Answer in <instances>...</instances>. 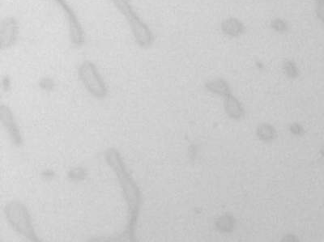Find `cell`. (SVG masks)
Masks as SVG:
<instances>
[{
    "instance_id": "3957f363",
    "label": "cell",
    "mask_w": 324,
    "mask_h": 242,
    "mask_svg": "<svg viewBox=\"0 0 324 242\" xmlns=\"http://www.w3.org/2000/svg\"><path fill=\"white\" fill-rule=\"evenodd\" d=\"M7 216L13 227L21 234L34 240V233L26 209L20 203H13L7 208Z\"/></svg>"
},
{
    "instance_id": "ba28073f",
    "label": "cell",
    "mask_w": 324,
    "mask_h": 242,
    "mask_svg": "<svg viewBox=\"0 0 324 242\" xmlns=\"http://www.w3.org/2000/svg\"><path fill=\"white\" fill-rule=\"evenodd\" d=\"M322 154L324 155V149H323V151H322Z\"/></svg>"
},
{
    "instance_id": "5b68a950",
    "label": "cell",
    "mask_w": 324,
    "mask_h": 242,
    "mask_svg": "<svg viewBox=\"0 0 324 242\" xmlns=\"http://www.w3.org/2000/svg\"><path fill=\"white\" fill-rule=\"evenodd\" d=\"M222 30L226 35L239 37L244 33L245 26L239 19L229 18L222 22Z\"/></svg>"
},
{
    "instance_id": "277c9868",
    "label": "cell",
    "mask_w": 324,
    "mask_h": 242,
    "mask_svg": "<svg viewBox=\"0 0 324 242\" xmlns=\"http://www.w3.org/2000/svg\"><path fill=\"white\" fill-rule=\"evenodd\" d=\"M19 26L13 17H6L0 25V45L3 49L14 46L18 38Z\"/></svg>"
},
{
    "instance_id": "52a82bcc",
    "label": "cell",
    "mask_w": 324,
    "mask_h": 242,
    "mask_svg": "<svg viewBox=\"0 0 324 242\" xmlns=\"http://www.w3.org/2000/svg\"><path fill=\"white\" fill-rule=\"evenodd\" d=\"M284 70L286 71L287 75L290 76V77H295L297 75V67L295 66L294 63L291 61L287 62L284 64Z\"/></svg>"
},
{
    "instance_id": "7a4b0ae2",
    "label": "cell",
    "mask_w": 324,
    "mask_h": 242,
    "mask_svg": "<svg viewBox=\"0 0 324 242\" xmlns=\"http://www.w3.org/2000/svg\"><path fill=\"white\" fill-rule=\"evenodd\" d=\"M79 75L82 83L90 93L99 98L105 96L107 88L105 82L99 74L96 66L92 62L85 61L80 65Z\"/></svg>"
},
{
    "instance_id": "8992f818",
    "label": "cell",
    "mask_w": 324,
    "mask_h": 242,
    "mask_svg": "<svg viewBox=\"0 0 324 242\" xmlns=\"http://www.w3.org/2000/svg\"><path fill=\"white\" fill-rule=\"evenodd\" d=\"M272 29L279 33H284L288 30V25L285 21L281 19H275L271 24Z\"/></svg>"
},
{
    "instance_id": "6da1fadb",
    "label": "cell",
    "mask_w": 324,
    "mask_h": 242,
    "mask_svg": "<svg viewBox=\"0 0 324 242\" xmlns=\"http://www.w3.org/2000/svg\"><path fill=\"white\" fill-rule=\"evenodd\" d=\"M115 8L125 17L136 43L141 48H149L154 42V36L149 26L139 17L130 0H111Z\"/></svg>"
}]
</instances>
